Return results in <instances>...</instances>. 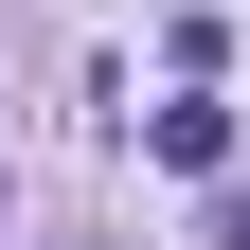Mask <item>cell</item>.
Here are the masks:
<instances>
[{"label": "cell", "mask_w": 250, "mask_h": 250, "mask_svg": "<svg viewBox=\"0 0 250 250\" xmlns=\"http://www.w3.org/2000/svg\"><path fill=\"white\" fill-rule=\"evenodd\" d=\"M143 143H161L179 179H214V161H232V107H197V89H179V107H143Z\"/></svg>", "instance_id": "1"}]
</instances>
